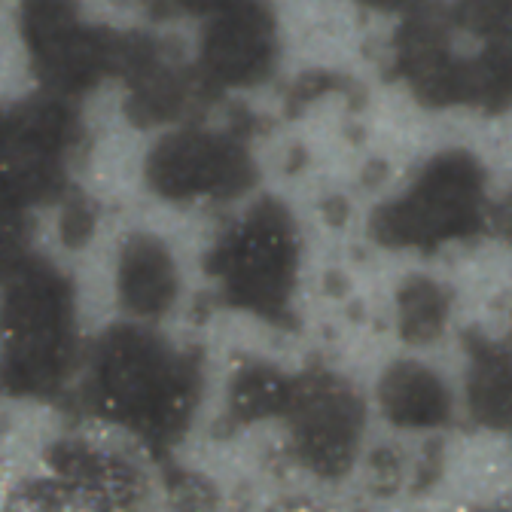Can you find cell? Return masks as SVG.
I'll use <instances>...</instances> for the list:
<instances>
[{
  "label": "cell",
  "instance_id": "cell-1",
  "mask_svg": "<svg viewBox=\"0 0 512 512\" xmlns=\"http://www.w3.org/2000/svg\"><path fill=\"white\" fill-rule=\"evenodd\" d=\"M482 171L467 153H445L427 165L412 196L388 205L375 217V229L394 244H427L467 232L476 223Z\"/></svg>",
  "mask_w": 512,
  "mask_h": 512
},
{
  "label": "cell",
  "instance_id": "cell-2",
  "mask_svg": "<svg viewBox=\"0 0 512 512\" xmlns=\"http://www.w3.org/2000/svg\"><path fill=\"white\" fill-rule=\"evenodd\" d=\"M275 58V22L260 0H232L205 31L202 64L214 83L263 80Z\"/></svg>",
  "mask_w": 512,
  "mask_h": 512
},
{
  "label": "cell",
  "instance_id": "cell-3",
  "mask_svg": "<svg viewBox=\"0 0 512 512\" xmlns=\"http://www.w3.org/2000/svg\"><path fill=\"white\" fill-rule=\"evenodd\" d=\"M153 183L171 196L235 192L250 177V162L235 141L186 132L159 144L150 162Z\"/></svg>",
  "mask_w": 512,
  "mask_h": 512
},
{
  "label": "cell",
  "instance_id": "cell-4",
  "mask_svg": "<svg viewBox=\"0 0 512 512\" xmlns=\"http://www.w3.org/2000/svg\"><path fill=\"white\" fill-rule=\"evenodd\" d=\"M388 415L400 424H433L445 415V391L433 372L421 366H397L381 384Z\"/></svg>",
  "mask_w": 512,
  "mask_h": 512
},
{
  "label": "cell",
  "instance_id": "cell-5",
  "mask_svg": "<svg viewBox=\"0 0 512 512\" xmlns=\"http://www.w3.org/2000/svg\"><path fill=\"white\" fill-rule=\"evenodd\" d=\"M470 400L482 421L512 427V360L503 351H485L476 357Z\"/></svg>",
  "mask_w": 512,
  "mask_h": 512
},
{
  "label": "cell",
  "instance_id": "cell-6",
  "mask_svg": "<svg viewBox=\"0 0 512 512\" xmlns=\"http://www.w3.org/2000/svg\"><path fill=\"white\" fill-rule=\"evenodd\" d=\"M445 296L430 281H415L400 293V327L412 342H427L445 324Z\"/></svg>",
  "mask_w": 512,
  "mask_h": 512
},
{
  "label": "cell",
  "instance_id": "cell-7",
  "mask_svg": "<svg viewBox=\"0 0 512 512\" xmlns=\"http://www.w3.org/2000/svg\"><path fill=\"white\" fill-rule=\"evenodd\" d=\"M77 28V0H25V34L34 55Z\"/></svg>",
  "mask_w": 512,
  "mask_h": 512
},
{
  "label": "cell",
  "instance_id": "cell-8",
  "mask_svg": "<svg viewBox=\"0 0 512 512\" xmlns=\"http://www.w3.org/2000/svg\"><path fill=\"white\" fill-rule=\"evenodd\" d=\"M452 22L488 40L512 28V0H458Z\"/></svg>",
  "mask_w": 512,
  "mask_h": 512
},
{
  "label": "cell",
  "instance_id": "cell-9",
  "mask_svg": "<svg viewBox=\"0 0 512 512\" xmlns=\"http://www.w3.org/2000/svg\"><path fill=\"white\" fill-rule=\"evenodd\" d=\"M159 7H177V10H189V13H217L232 0H156Z\"/></svg>",
  "mask_w": 512,
  "mask_h": 512
},
{
  "label": "cell",
  "instance_id": "cell-10",
  "mask_svg": "<svg viewBox=\"0 0 512 512\" xmlns=\"http://www.w3.org/2000/svg\"><path fill=\"white\" fill-rule=\"evenodd\" d=\"M363 4H369V7H384V10H391V7H400V4H406V0H363Z\"/></svg>",
  "mask_w": 512,
  "mask_h": 512
},
{
  "label": "cell",
  "instance_id": "cell-11",
  "mask_svg": "<svg viewBox=\"0 0 512 512\" xmlns=\"http://www.w3.org/2000/svg\"><path fill=\"white\" fill-rule=\"evenodd\" d=\"M503 229H506V235H512V199L503 208Z\"/></svg>",
  "mask_w": 512,
  "mask_h": 512
}]
</instances>
